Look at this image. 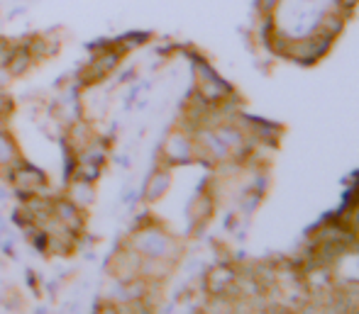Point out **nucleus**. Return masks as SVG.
Wrapping results in <instances>:
<instances>
[{
    "instance_id": "39448f33",
    "label": "nucleus",
    "mask_w": 359,
    "mask_h": 314,
    "mask_svg": "<svg viewBox=\"0 0 359 314\" xmlns=\"http://www.w3.org/2000/svg\"><path fill=\"white\" fill-rule=\"evenodd\" d=\"M64 195L79 205L81 210L88 212V207L95 202V183H88V180H79V178H69L67 188H64Z\"/></svg>"
},
{
    "instance_id": "f8f14e48",
    "label": "nucleus",
    "mask_w": 359,
    "mask_h": 314,
    "mask_svg": "<svg viewBox=\"0 0 359 314\" xmlns=\"http://www.w3.org/2000/svg\"><path fill=\"white\" fill-rule=\"evenodd\" d=\"M133 76H135V71H133V69L125 71V73L120 76V83H128V80H133Z\"/></svg>"
},
{
    "instance_id": "1a4fd4ad",
    "label": "nucleus",
    "mask_w": 359,
    "mask_h": 314,
    "mask_svg": "<svg viewBox=\"0 0 359 314\" xmlns=\"http://www.w3.org/2000/svg\"><path fill=\"white\" fill-rule=\"evenodd\" d=\"M15 42H10V39L0 37V64H5L10 59V52H13Z\"/></svg>"
},
{
    "instance_id": "9b49d317",
    "label": "nucleus",
    "mask_w": 359,
    "mask_h": 314,
    "mask_svg": "<svg viewBox=\"0 0 359 314\" xmlns=\"http://www.w3.org/2000/svg\"><path fill=\"white\" fill-rule=\"evenodd\" d=\"M0 131H10V117L0 115Z\"/></svg>"
},
{
    "instance_id": "ddd939ff",
    "label": "nucleus",
    "mask_w": 359,
    "mask_h": 314,
    "mask_svg": "<svg viewBox=\"0 0 359 314\" xmlns=\"http://www.w3.org/2000/svg\"><path fill=\"white\" fill-rule=\"evenodd\" d=\"M8 200V190H5V185H0V202Z\"/></svg>"
},
{
    "instance_id": "20e7f679",
    "label": "nucleus",
    "mask_w": 359,
    "mask_h": 314,
    "mask_svg": "<svg viewBox=\"0 0 359 314\" xmlns=\"http://www.w3.org/2000/svg\"><path fill=\"white\" fill-rule=\"evenodd\" d=\"M34 64L37 62H34V57L29 54V49L25 47V42H15L13 52H10V59L5 62V69H8V73L13 76V78H22V76H27L29 71H32Z\"/></svg>"
},
{
    "instance_id": "7ed1b4c3",
    "label": "nucleus",
    "mask_w": 359,
    "mask_h": 314,
    "mask_svg": "<svg viewBox=\"0 0 359 314\" xmlns=\"http://www.w3.org/2000/svg\"><path fill=\"white\" fill-rule=\"evenodd\" d=\"M52 210H54V217H57L64 227H69V229L76 231V234H83L86 222H88L86 210H81L79 205H74L67 195H54Z\"/></svg>"
},
{
    "instance_id": "423d86ee",
    "label": "nucleus",
    "mask_w": 359,
    "mask_h": 314,
    "mask_svg": "<svg viewBox=\"0 0 359 314\" xmlns=\"http://www.w3.org/2000/svg\"><path fill=\"white\" fill-rule=\"evenodd\" d=\"M20 159H22V154H20L15 136L10 131H0V169H8V166L18 164Z\"/></svg>"
},
{
    "instance_id": "f257e3e1",
    "label": "nucleus",
    "mask_w": 359,
    "mask_h": 314,
    "mask_svg": "<svg viewBox=\"0 0 359 314\" xmlns=\"http://www.w3.org/2000/svg\"><path fill=\"white\" fill-rule=\"evenodd\" d=\"M0 173L20 200L29 195H52L47 173L25 159H20L18 164L8 166V169H0Z\"/></svg>"
},
{
    "instance_id": "9d476101",
    "label": "nucleus",
    "mask_w": 359,
    "mask_h": 314,
    "mask_svg": "<svg viewBox=\"0 0 359 314\" xmlns=\"http://www.w3.org/2000/svg\"><path fill=\"white\" fill-rule=\"evenodd\" d=\"M10 83H13V76L8 73V69H5V64H0V88H8Z\"/></svg>"
},
{
    "instance_id": "6e6552de",
    "label": "nucleus",
    "mask_w": 359,
    "mask_h": 314,
    "mask_svg": "<svg viewBox=\"0 0 359 314\" xmlns=\"http://www.w3.org/2000/svg\"><path fill=\"white\" fill-rule=\"evenodd\" d=\"M15 110H18V103H15V98L5 88H0V115H5V117H13Z\"/></svg>"
},
{
    "instance_id": "0eeeda50",
    "label": "nucleus",
    "mask_w": 359,
    "mask_h": 314,
    "mask_svg": "<svg viewBox=\"0 0 359 314\" xmlns=\"http://www.w3.org/2000/svg\"><path fill=\"white\" fill-rule=\"evenodd\" d=\"M166 185H169V176L166 173H151L149 180H147L144 185V200H156V197H161V192L166 190Z\"/></svg>"
},
{
    "instance_id": "f03ea898",
    "label": "nucleus",
    "mask_w": 359,
    "mask_h": 314,
    "mask_svg": "<svg viewBox=\"0 0 359 314\" xmlns=\"http://www.w3.org/2000/svg\"><path fill=\"white\" fill-rule=\"evenodd\" d=\"M140 266H142V256H140V251L128 241L123 249H118L108 256V261H105V273H108V278H113V280L130 283V280H135V278H140Z\"/></svg>"
}]
</instances>
